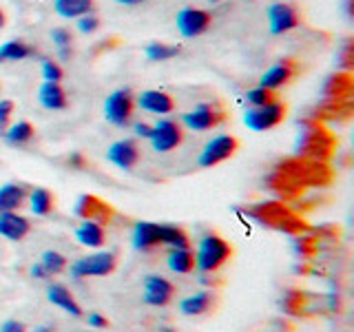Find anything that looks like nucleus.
Returning <instances> with one entry per match:
<instances>
[{"label":"nucleus","instance_id":"nucleus-1","mask_svg":"<svg viewBox=\"0 0 354 332\" xmlns=\"http://www.w3.org/2000/svg\"><path fill=\"white\" fill-rule=\"evenodd\" d=\"M299 127H301V133H299L297 144H295L297 158L328 162L332 155H335L339 142L335 133H332L324 122L304 118V120H299Z\"/></svg>","mask_w":354,"mask_h":332},{"label":"nucleus","instance_id":"nucleus-2","mask_svg":"<svg viewBox=\"0 0 354 332\" xmlns=\"http://www.w3.org/2000/svg\"><path fill=\"white\" fill-rule=\"evenodd\" d=\"M246 215H250L254 221H259L261 226H268L272 230L286 232V235H304L310 230L308 221L295 213L290 206H286L279 199H270V202H259L250 208H246Z\"/></svg>","mask_w":354,"mask_h":332},{"label":"nucleus","instance_id":"nucleus-3","mask_svg":"<svg viewBox=\"0 0 354 332\" xmlns=\"http://www.w3.org/2000/svg\"><path fill=\"white\" fill-rule=\"evenodd\" d=\"M274 169L288 175L301 188L328 186L332 182V169L328 166V162H315V160H306V158H297V155H292V158L277 162Z\"/></svg>","mask_w":354,"mask_h":332},{"label":"nucleus","instance_id":"nucleus-4","mask_svg":"<svg viewBox=\"0 0 354 332\" xmlns=\"http://www.w3.org/2000/svg\"><path fill=\"white\" fill-rule=\"evenodd\" d=\"M230 255L232 248L224 237H219L217 232H206L195 252V268L204 275H213L230 259Z\"/></svg>","mask_w":354,"mask_h":332},{"label":"nucleus","instance_id":"nucleus-5","mask_svg":"<svg viewBox=\"0 0 354 332\" xmlns=\"http://www.w3.org/2000/svg\"><path fill=\"white\" fill-rule=\"evenodd\" d=\"M136 113V95L131 89H118L104 102V118L118 129H127Z\"/></svg>","mask_w":354,"mask_h":332},{"label":"nucleus","instance_id":"nucleus-6","mask_svg":"<svg viewBox=\"0 0 354 332\" xmlns=\"http://www.w3.org/2000/svg\"><path fill=\"white\" fill-rule=\"evenodd\" d=\"M286 111H288L286 102L274 100V102L266 104V107L248 109L246 116H243V124H246L250 131H257V133L270 131V129H277L286 120Z\"/></svg>","mask_w":354,"mask_h":332},{"label":"nucleus","instance_id":"nucleus-7","mask_svg":"<svg viewBox=\"0 0 354 332\" xmlns=\"http://www.w3.org/2000/svg\"><path fill=\"white\" fill-rule=\"evenodd\" d=\"M224 120H226V109L219 102H202L188 111V113H184L182 124L191 131H210L224 124Z\"/></svg>","mask_w":354,"mask_h":332},{"label":"nucleus","instance_id":"nucleus-8","mask_svg":"<svg viewBox=\"0 0 354 332\" xmlns=\"http://www.w3.org/2000/svg\"><path fill=\"white\" fill-rule=\"evenodd\" d=\"M115 266H118L115 252L100 250V252L86 255V257L77 259L71 266V275L75 277V279H82V277H106L115 270Z\"/></svg>","mask_w":354,"mask_h":332},{"label":"nucleus","instance_id":"nucleus-9","mask_svg":"<svg viewBox=\"0 0 354 332\" xmlns=\"http://www.w3.org/2000/svg\"><path fill=\"white\" fill-rule=\"evenodd\" d=\"M151 147L158 153H171L184 142V129L180 122L164 118L151 129Z\"/></svg>","mask_w":354,"mask_h":332},{"label":"nucleus","instance_id":"nucleus-10","mask_svg":"<svg viewBox=\"0 0 354 332\" xmlns=\"http://www.w3.org/2000/svg\"><path fill=\"white\" fill-rule=\"evenodd\" d=\"M237 149H239V140L235 136H228V133L217 136L206 144L202 153H199V166H204V169L217 166L221 162L230 160L232 155L237 153Z\"/></svg>","mask_w":354,"mask_h":332},{"label":"nucleus","instance_id":"nucleus-11","mask_svg":"<svg viewBox=\"0 0 354 332\" xmlns=\"http://www.w3.org/2000/svg\"><path fill=\"white\" fill-rule=\"evenodd\" d=\"M268 25L270 33L281 36V33H288L301 25V11L290 3H274L268 7Z\"/></svg>","mask_w":354,"mask_h":332},{"label":"nucleus","instance_id":"nucleus-12","mask_svg":"<svg viewBox=\"0 0 354 332\" xmlns=\"http://www.w3.org/2000/svg\"><path fill=\"white\" fill-rule=\"evenodd\" d=\"M73 213L80 217L82 221L88 219V221H97V224H109L111 219H113L115 210L111 204H106L104 199H100L97 195H80L75 202V208Z\"/></svg>","mask_w":354,"mask_h":332},{"label":"nucleus","instance_id":"nucleus-13","mask_svg":"<svg viewBox=\"0 0 354 332\" xmlns=\"http://www.w3.org/2000/svg\"><path fill=\"white\" fill-rule=\"evenodd\" d=\"M213 25V16L204 9H195V7H184L180 14H177V29L184 38H197L206 33Z\"/></svg>","mask_w":354,"mask_h":332},{"label":"nucleus","instance_id":"nucleus-14","mask_svg":"<svg viewBox=\"0 0 354 332\" xmlns=\"http://www.w3.org/2000/svg\"><path fill=\"white\" fill-rule=\"evenodd\" d=\"M299 69H301V66H299L297 60H292V58H281L279 62L272 64L270 69L261 75L259 86L270 89V91H277V89L290 84L295 77H297Z\"/></svg>","mask_w":354,"mask_h":332},{"label":"nucleus","instance_id":"nucleus-15","mask_svg":"<svg viewBox=\"0 0 354 332\" xmlns=\"http://www.w3.org/2000/svg\"><path fill=\"white\" fill-rule=\"evenodd\" d=\"M106 158L122 171H133L140 162V144L136 140H118L109 147Z\"/></svg>","mask_w":354,"mask_h":332},{"label":"nucleus","instance_id":"nucleus-16","mask_svg":"<svg viewBox=\"0 0 354 332\" xmlns=\"http://www.w3.org/2000/svg\"><path fill=\"white\" fill-rule=\"evenodd\" d=\"M354 93V77L350 71H337L326 77L324 86H321V95L328 102H337V100H352Z\"/></svg>","mask_w":354,"mask_h":332},{"label":"nucleus","instance_id":"nucleus-17","mask_svg":"<svg viewBox=\"0 0 354 332\" xmlns=\"http://www.w3.org/2000/svg\"><path fill=\"white\" fill-rule=\"evenodd\" d=\"M136 104L147 111V113H155V116H166L175 109V100L171 93L160 91V89H149V91H142L136 98Z\"/></svg>","mask_w":354,"mask_h":332},{"label":"nucleus","instance_id":"nucleus-18","mask_svg":"<svg viewBox=\"0 0 354 332\" xmlns=\"http://www.w3.org/2000/svg\"><path fill=\"white\" fill-rule=\"evenodd\" d=\"M352 111H354L352 100H337V102L321 100V104H317L308 118L319 120V122H343L352 118Z\"/></svg>","mask_w":354,"mask_h":332},{"label":"nucleus","instance_id":"nucleus-19","mask_svg":"<svg viewBox=\"0 0 354 332\" xmlns=\"http://www.w3.org/2000/svg\"><path fill=\"white\" fill-rule=\"evenodd\" d=\"M173 284L160 275H151L144 282V302L149 306H166L173 299Z\"/></svg>","mask_w":354,"mask_h":332},{"label":"nucleus","instance_id":"nucleus-20","mask_svg":"<svg viewBox=\"0 0 354 332\" xmlns=\"http://www.w3.org/2000/svg\"><path fill=\"white\" fill-rule=\"evenodd\" d=\"M31 224L27 217L18 215L16 210H5L0 213V235L11 239V241H20L29 235Z\"/></svg>","mask_w":354,"mask_h":332},{"label":"nucleus","instance_id":"nucleus-21","mask_svg":"<svg viewBox=\"0 0 354 332\" xmlns=\"http://www.w3.org/2000/svg\"><path fill=\"white\" fill-rule=\"evenodd\" d=\"M162 246L160 239V224H153V221H138L136 228H133V248L136 250H153Z\"/></svg>","mask_w":354,"mask_h":332},{"label":"nucleus","instance_id":"nucleus-22","mask_svg":"<svg viewBox=\"0 0 354 332\" xmlns=\"http://www.w3.org/2000/svg\"><path fill=\"white\" fill-rule=\"evenodd\" d=\"M38 100L47 111H64L69 107V98H66V91L60 82H42Z\"/></svg>","mask_w":354,"mask_h":332},{"label":"nucleus","instance_id":"nucleus-23","mask_svg":"<svg viewBox=\"0 0 354 332\" xmlns=\"http://www.w3.org/2000/svg\"><path fill=\"white\" fill-rule=\"evenodd\" d=\"M47 299L53 304V306H58V308H62L64 313H69V315H73V317H82V308H80V304L75 302V297L71 295V290L66 286H62V284H51L49 288H47Z\"/></svg>","mask_w":354,"mask_h":332},{"label":"nucleus","instance_id":"nucleus-24","mask_svg":"<svg viewBox=\"0 0 354 332\" xmlns=\"http://www.w3.org/2000/svg\"><path fill=\"white\" fill-rule=\"evenodd\" d=\"M29 188L25 184L9 182L5 186H0V213L5 210H16L27 202Z\"/></svg>","mask_w":354,"mask_h":332},{"label":"nucleus","instance_id":"nucleus-25","mask_svg":"<svg viewBox=\"0 0 354 332\" xmlns=\"http://www.w3.org/2000/svg\"><path fill=\"white\" fill-rule=\"evenodd\" d=\"M75 239H77V243H82L86 248H100L106 239V232H104L102 224L84 219L82 224L75 228Z\"/></svg>","mask_w":354,"mask_h":332},{"label":"nucleus","instance_id":"nucleus-26","mask_svg":"<svg viewBox=\"0 0 354 332\" xmlns=\"http://www.w3.org/2000/svg\"><path fill=\"white\" fill-rule=\"evenodd\" d=\"M215 304V297L210 290H199L195 295H188L186 299H182L180 304V313L186 317H197V315H204L208 313L210 308Z\"/></svg>","mask_w":354,"mask_h":332},{"label":"nucleus","instance_id":"nucleus-27","mask_svg":"<svg viewBox=\"0 0 354 332\" xmlns=\"http://www.w3.org/2000/svg\"><path fill=\"white\" fill-rule=\"evenodd\" d=\"M55 14L62 18L75 20L80 16L93 14L95 9V0H55Z\"/></svg>","mask_w":354,"mask_h":332},{"label":"nucleus","instance_id":"nucleus-28","mask_svg":"<svg viewBox=\"0 0 354 332\" xmlns=\"http://www.w3.org/2000/svg\"><path fill=\"white\" fill-rule=\"evenodd\" d=\"M166 266L173 270V273H180V275H188L195 270V252L191 248H171L169 257H166Z\"/></svg>","mask_w":354,"mask_h":332},{"label":"nucleus","instance_id":"nucleus-29","mask_svg":"<svg viewBox=\"0 0 354 332\" xmlns=\"http://www.w3.org/2000/svg\"><path fill=\"white\" fill-rule=\"evenodd\" d=\"M36 55V49L25 40H9L0 44V62H18Z\"/></svg>","mask_w":354,"mask_h":332},{"label":"nucleus","instance_id":"nucleus-30","mask_svg":"<svg viewBox=\"0 0 354 332\" xmlns=\"http://www.w3.org/2000/svg\"><path fill=\"white\" fill-rule=\"evenodd\" d=\"M33 136H36V129L27 120H18L16 124H9V129L3 133L5 142L11 144V147H25L33 140Z\"/></svg>","mask_w":354,"mask_h":332},{"label":"nucleus","instance_id":"nucleus-31","mask_svg":"<svg viewBox=\"0 0 354 332\" xmlns=\"http://www.w3.org/2000/svg\"><path fill=\"white\" fill-rule=\"evenodd\" d=\"M29 206H31V213L33 215H49L51 210H53V195L51 191H47V188H42V186H36V188H29Z\"/></svg>","mask_w":354,"mask_h":332},{"label":"nucleus","instance_id":"nucleus-32","mask_svg":"<svg viewBox=\"0 0 354 332\" xmlns=\"http://www.w3.org/2000/svg\"><path fill=\"white\" fill-rule=\"evenodd\" d=\"M160 239H162L164 246H171V248H186L188 246L186 230L175 226V224H160Z\"/></svg>","mask_w":354,"mask_h":332},{"label":"nucleus","instance_id":"nucleus-33","mask_svg":"<svg viewBox=\"0 0 354 332\" xmlns=\"http://www.w3.org/2000/svg\"><path fill=\"white\" fill-rule=\"evenodd\" d=\"M147 58L153 60V62H166V60H173L175 55L182 53V47L180 44H166V42H151L147 49Z\"/></svg>","mask_w":354,"mask_h":332},{"label":"nucleus","instance_id":"nucleus-34","mask_svg":"<svg viewBox=\"0 0 354 332\" xmlns=\"http://www.w3.org/2000/svg\"><path fill=\"white\" fill-rule=\"evenodd\" d=\"M306 302H308V297H306V293H301V290H286L283 293V297H281V310L283 313H288V315H304L306 313Z\"/></svg>","mask_w":354,"mask_h":332},{"label":"nucleus","instance_id":"nucleus-35","mask_svg":"<svg viewBox=\"0 0 354 332\" xmlns=\"http://www.w3.org/2000/svg\"><path fill=\"white\" fill-rule=\"evenodd\" d=\"M40 266L47 275H58L66 268V259H64V255H60L58 250H47V252H42Z\"/></svg>","mask_w":354,"mask_h":332},{"label":"nucleus","instance_id":"nucleus-36","mask_svg":"<svg viewBox=\"0 0 354 332\" xmlns=\"http://www.w3.org/2000/svg\"><path fill=\"white\" fill-rule=\"evenodd\" d=\"M277 100V93L270 91V89H263V86H254L250 89V91L246 93V102L250 109L254 107H266V104H270Z\"/></svg>","mask_w":354,"mask_h":332},{"label":"nucleus","instance_id":"nucleus-37","mask_svg":"<svg viewBox=\"0 0 354 332\" xmlns=\"http://www.w3.org/2000/svg\"><path fill=\"white\" fill-rule=\"evenodd\" d=\"M317 246H319V239L306 235V232H304V235H297L295 237V250L299 255H304V257H310V255H315Z\"/></svg>","mask_w":354,"mask_h":332},{"label":"nucleus","instance_id":"nucleus-38","mask_svg":"<svg viewBox=\"0 0 354 332\" xmlns=\"http://www.w3.org/2000/svg\"><path fill=\"white\" fill-rule=\"evenodd\" d=\"M42 77H44V82H62L64 71L55 60H44L42 62Z\"/></svg>","mask_w":354,"mask_h":332},{"label":"nucleus","instance_id":"nucleus-39","mask_svg":"<svg viewBox=\"0 0 354 332\" xmlns=\"http://www.w3.org/2000/svg\"><path fill=\"white\" fill-rule=\"evenodd\" d=\"M75 25H77V31L80 33H93L100 29V18L95 14H86V16L75 18Z\"/></svg>","mask_w":354,"mask_h":332},{"label":"nucleus","instance_id":"nucleus-40","mask_svg":"<svg viewBox=\"0 0 354 332\" xmlns=\"http://www.w3.org/2000/svg\"><path fill=\"white\" fill-rule=\"evenodd\" d=\"M14 102L11 100H0V136L9 129L11 116H14Z\"/></svg>","mask_w":354,"mask_h":332},{"label":"nucleus","instance_id":"nucleus-41","mask_svg":"<svg viewBox=\"0 0 354 332\" xmlns=\"http://www.w3.org/2000/svg\"><path fill=\"white\" fill-rule=\"evenodd\" d=\"M339 66L343 71H352V60H354V47H352V40H348L346 44H343V49L339 51Z\"/></svg>","mask_w":354,"mask_h":332},{"label":"nucleus","instance_id":"nucleus-42","mask_svg":"<svg viewBox=\"0 0 354 332\" xmlns=\"http://www.w3.org/2000/svg\"><path fill=\"white\" fill-rule=\"evenodd\" d=\"M51 40H53L55 44H58V49H62V47H71V42H73L71 31H69V29H64V27L53 29V31H51Z\"/></svg>","mask_w":354,"mask_h":332},{"label":"nucleus","instance_id":"nucleus-43","mask_svg":"<svg viewBox=\"0 0 354 332\" xmlns=\"http://www.w3.org/2000/svg\"><path fill=\"white\" fill-rule=\"evenodd\" d=\"M69 166H73V169H77V171H82V169H86V158L82 153H77V151H73L71 155H69Z\"/></svg>","mask_w":354,"mask_h":332},{"label":"nucleus","instance_id":"nucleus-44","mask_svg":"<svg viewBox=\"0 0 354 332\" xmlns=\"http://www.w3.org/2000/svg\"><path fill=\"white\" fill-rule=\"evenodd\" d=\"M0 332H27V328H25V324H20V321L9 319V321H5V324H3Z\"/></svg>","mask_w":354,"mask_h":332},{"label":"nucleus","instance_id":"nucleus-45","mask_svg":"<svg viewBox=\"0 0 354 332\" xmlns=\"http://www.w3.org/2000/svg\"><path fill=\"white\" fill-rule=\"evenodd\" d=\"M88 326H93V328H106L109 326V319L102 317V315H97V313H91V315H88Z\"/></svg>","mask_w":354,"mask_h":332},{"label":"nucleus","instance_id":"nucleus-46","mask_svg":"<svg viewBox=\"0 0 354 332\" xmlns=\"http://www.w3.org/2000/svg\"><path fill=\"white\" fill-rule=\"evenodd\" d=\"M151 124H147V122H138V124H136V136L138 138H151Z\"/></svg>","mask_w":354,"mask_h":332},{"label":"nucleus","instance_id":"nucleus-47","mask_svg":"<svg viewBox=\"0 0 354 332\" xmlns=\"http://www.w3.org/2000/svg\"><path fill=\"white\" fill-rule=\"evenodd\" d=\"M115 40H118V38H109V40H102V44H100V47H95V51H93V53L97 55L100 51H104V49L109 51L111 47H115V44H118Z\"/></svg>","mask_w":354,"mask_h":332},{"label":"nucleus","instance_id":"nucleus-48","mask_svg":"<svg viewBox=\"0 0 354 332\" xmlns=\"http://www.w3.org/2000/svg\"><path fill=\"white\" fill-rule=\"evenodd\" d=\"M31 275L33 277H38V279H47V273H44V268H42V266L40 264H36V266H31Z\"/></svg>","mask_w":354,"mask_h":332},{"label":"nucleus","instance_id":"nucleus-49","mask_svg":"<svg viewBox=\"0 0 354 332\" xmlns=\"http://www.w3.org/2000/svg\"><path fill=\"white\" fill-rule=\"evenodd\" d=\"M71 55H73L71 47H62V49H60V58H64V60H66V58H71Z\"/></svg>","mask_w":354,"mask_h":332},{"label":"nucleus","instance_id":"nucleus-50","mask_svg":"<svg viewBox=\"0 0 354 332\" xmlns=\"http://www.w3.org/2000/svg\"><path fill=\"white\" fill-rule=\"evenodd\" d=\"M120 5H127V7H133V5H140V0H115Z\"/></svg>","mask_w":354,"mask_h":332},{"label":"nucleus","instance_id":"nucleus-51","mask_svg":"<svg viewBox=\"0 0 354 332\" xmlns=\"http://www.w3.org/2000/svg\"><path fill=\"white\" fill-rule=\"evenodd\" d=\"M5 25H7V16H5V11L0 9V29H3Z\"/></svg>","mask_w":354,"mask_h":332},{"label":"nucleus","instance_id":"nucleus-52","mask_svg":"<svg viewBox=\"0 0 354 332\" xmlns=\"http://www.w3.org/2000/svg\"><path fill=\"white\" fill-rule=\"evenodd\" d=\"M38 332H49V328H40Z\"/></svg>","mask_w":354,"mask_h":332},{"label":"nucleus","instance_id":"nucleus-53","mask_svg":"<svg viewBox=\"0 0 354 332\" xmlns=\"http://www.w3.org/2000/svg\"><path fill=\"white\" fill-rule=\"evenodd\" d=\"M208 3H221V0H208Z\"/></svg>","mask_w":354,"mask_h":332},{"label":"nucleus","instance_id":"nucleus-54","mask_svg":"<svg viewBox=\"0 0 354 332\" xmlns=\"http://www.w3.org/2000/svg\"><path fill=\"white\" fill-rule=\"evenodd\" d=\"M140 3H144V0H140Z\"/></svg>","mask_w":354,"mask_h":332}]
</instances>
